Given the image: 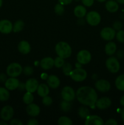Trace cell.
<instances>
[{"mask_svg":"<svg viewBox=\"0 0 124 125\" xmlns=\"http://www.w3.org/2000/svg\"><path fill=\"white\" fill-rule=\"evenodd\" d=\"M34 100V97L32 95V93L27 92L24 95L23 98V102L26 104H29L33 103V101Z\"/></svg>","mask_w":124,"mask_h":125,"instance_id":"f1b7e54d","label":"cell"},{"mask_svg":"<svg viewBox=\"0 0 124 125\" xmlns=\"http://www.w3.org/2000/svg\"><path fill=\"white\" fill-rule=\"evenodd\" d=\"M38 82L35 78H30L26 81L25 84V89L27 92L34 93L36 91L38 87Z\"/></svg>","mask_w":124,"mask_h":125,"instance_id":"9a60e30c","label":"cell"},{"mask_svg":"<svg viewBox=\"0 0 124 125\" xmlns=\"http://www.w3.org/2000/svg\"><path fill=\"white\" fill-rule=\"evenodd\" d=\"M83 4L86 7H91L93 5L94 0H81Z\"/></svg>","mask_w":124,"mask_h":125,"instance_id":"f35d334b","label":"cell"},{"mask_svg":"<svg viewBox=\"0 0 124 125\" xmlns=\"http://www.w3.org/2000/svg\"><path fill=\"white\" fill-rule=\"evenodd\" d=\"M115 37L118 42L120 43H124V31L119 30L117 31V32H116Z\"/></svg>","mask_w":124,"mask_h":125,"instance_id":"e575fe53","label":"cell"},{"mask_svg":"<svg viewBox=\"0 0 124 125\" xmlns=\"http://www.w3.org/2000/svg\"><path fill=\"white\" fill-rule=\"evenodd\" d=\"M76 97L79 103L92 109L96 107L97 94L92 87L89 86L81 87L77 90Z\"/></svg>","mask_w":124,"mask_h":125,"instance_id":"6da1fadb","label":"cell"},{"mask_svg":"<svg viewBox=\"0 0 124 125\" xmlns=\"http://www.w3.org/2000/svg\"><path fill=\"white\" fill-rule=\"evenodd\" d=\"M5 121H4L3 120V122H0V125H7V123H6V122H4Z\"/></svg>","mask_w":124,"mask_h":125,"instance_id":"816d5d0a","label":"cell"},{"mask_svg":"<svg viewBox=\"0 0 124 125\" xmlns=\"http://www.w3.org/2000/svg\"><path fill=\"white\" fill-rule=\"evenodd\" d=\"M111 103V100L109 98L102 97L100 99H97L96 103V107L101 110L106 109L110 107Z\"/></svg>","mask_w":124,"mask_h":125,"instance_id":"5bb4252c","label":"cell"},{"mask_svg":"<svg viewBox=\"0 0 124 125\" xmlns=\"http://www.w3.org/2000/svg\"><path fill=\"white\" fill-rule=\"evenodd\" d=\"M105 64L108 71L112 73H117L120 70V63L115 57L111 56L107 59Z\"/></svg>","mask_w":124,"mask_h":125,"instance_id":"5b68a950","label":"cell"},{"mask_svg":"<svg viewBox=\"0 0 124 125\" xmlns=\"http://www.w3.org/2000/svg\"><path fill=\"white\" fill-rule=\"evenodd\" d=\"M36 92H37L38 95L43 98L48 95V94H49V88L46 84H41L38 85Z\"/></svg>","mask_w":124,"mask_h":125,"instance_id":"603a6c76","label":"cell"},{"mask_svg":"<svg viewBox=\"0 0 124 125\" xmlns=\"http://www.w3.org/2000/svg\"><path fill=\"white\" fill-rule=\"evenodd\" d=\"M23 73L27 76L31 75L34 73V69H33L32 67H30V66H26L23 69Z\"/></svg>","mask_w":124,"mask_h":125,"instance_id":"8d00e7d4","label":"cell"},{"mask_svg":"<svg viewBox=\"0 0 124 125\" xmlns=\"http://www.w3.org/2000/svg\"><path fill=\"white\" fill-rule=\"evenodd\" d=\"M75 66H76V68H81V64L80 63H79V62L77 63H75Z\"/></svg>","mask_w":124,"mask_h":125,"instance_id":"f907efd6","label":"cell"},{"mask_svg":"<svg viewBox=\"0 0 124 125\" xmlns=\"http://www.w3.org/2000/svg\"><path fill=\"white\" fill-rule=\"evenodd\" d=\"M27 125H38L39 124L38 122L35 118H32L30 119L27 122Z\"/></svg>","mask_w":124,"mask_h":125,"instance_id":"b9f144b4","label":"cell"},{"mask_svg":"<svg viewBox=\"0 0 124 125\" xmlns=\"http://www.w3.org/2000/svg\"><path fill=\"white\" fill-rule=\"evenodd\" d=\"M85 124L86 125H104V122L103 119L99 116L89 115L85 118Z\"/></svg>","mask_w":124,"mask_h":125,"instance_id":"7c38bea8","label":"cell"},{"mask_svg":"<svg viewBox=\"0 0 124 125\" xmlns=\"http://www.w3.org/2000/svg\"><path fill=\"white\" fill-rule=\"evenodd\" d=\"M106 9L110 13H114L119 9L118 2L114 0H109L106 2Z\"/></svg>","mask_w":124,"mask_h":125,"instance_id":"44dd1931","label":"cell"},{"mask_svg":"<svg viewBox=\"0 0 124 125\" xmlns=\"http://www.w3.org/2000/svg\"><path fill=\"white\" fill-rule=\"evenodd\" d=\"M69 76L75 82H82L87 78V72L81 68H76L72 70Z\"/></svg>","mask_w":124,"mask_h":125,"instance_id":"3957f363","label":"cell"},{"mask_svg":"<svg viewBox=\"0 0 124 125\" xmlns=\"http://www.w3.org/2000/svg\"><path fill=\"white\" fill-rule=\"evenodd\" d=\"M18 51L21 54H27L30 52L31 48H30V45L29 43V42L25 41V40H23L18 43Z\"/></svg>","mask_w":124,"mask_h":125,"instance_id":"ffe728a7","label":"cell"},{"mask_svg":"<svg viewBox=\"0 0 124 125\" xmlns=\"http://www.w3.org/2000/svg\"><path fill=\"white\" fill-rule=\"evenodd\" d=\"M64 59L62 58V57H56L54 59V65L57 68H62L63 67V64L64 63Z\"/></svg>","mask_w":124,"mask_h":125,"instance_id":"836d02e7","label":"cell"},{"mask_svg":"<svg viewBox=\"0 0 124 125\" xmlns=\"http://www.w3.org/2000/svg\"><path fill=\"white\" fill-rule=\"evenodd\" d=\"M115 85L117 89L120 91H124V74L117 77L115 81Z\"/></svg>","mask_w":124,"mask_h":125,"instance_id":"d4e9b609","label":"cell"},{"mask_svg":"<svg viewBox=\"0 0 124 125\" xmlns=\"http://www.w3.org/2000/svg\"><path fill=\"white\" fill-rule=\"evenodd\" d=\"M40 64L43 70H49L54 65V59H53L51 57H44L41 60Z\"/></svg>","mask_w":124,"mask_h":125,"instance_id":"ac0fdd59","label":"cell"},{"mask_svg":"<svg viewBox=\"0 0 124 125\" xmlns=\"http://www.w3.org/2000/svg\"><path fill=\"white\" fill-rule=\"evenodd\" d=\"M76 1H79V0H76Z\"/></svg>","mask_w":124,"mask_h":125,"instance_id":"11a10c76","label":"cell"},{"mask_svg":"<svg viewBox=\"0 0 124 125\" xmlns=\"http://www.w3.org/2000/svg\"><path fill=\"white\" fill-rule=\"evenodd\" d=\"M77 60L81 65L87 64L91 60V53L87 50H81L77 55Z\"/></svg>","mask_w":124,"mask_h":125,"instance_id":"9c48e42d","label":"cell"},{"mask_svg":"<svg viewBox=\"0 0 124 125\" xmlns=\"http://www.w3.org/2000/svg\"><path fill=\"white\" fill-rule=\"evenodd\" d=\"M55 52L58 56L63 59L70 57L72 54V48L70 45L65 42H60L56 45Z\"/></svg>","mask_w":124,"mask_h":125,"instance_id":"7a4b0ae2","label":"cell"},{"mask_svg":"<svg viewBox=\"0 0 124 125\" xmlns=\"http://www.w3.org/2000/svg\"><path fill=\"white\" fill-rule=\"evenodd\" d=\"M23 72V67L20 64L16 62L10 63L9 65L6 69V73L7 75L10 77L17 78Z\"/></svg>","mask_w":124,"mask_h":125,"instance_id":"277c9868","label":"cell"},{"mask_svg":"<svg viewBox=\"0 0 124 125\" xmlns=\"http://www.w3.org/2000/svg\"><path fill=\"white\" fill-rule=\"evenodd\" d=\"M6 88L0 87V101H6L10 97L9 92Z\"/></svg>","mask_w":124,"mask_h":125,"instance_id":"484cf974","label":"cell"},{"mask_svg":"<svg viewBox=\"0 0 124 125\" xmlns=\"http://www.w3.org/2000/svg\"><path fill=\"white\" fill-rule=\"evenodd\" d=\"M72 123L71 119L65 116L60 117L58 120V124L59 125H72Z\"/></svg>","mask_w":124,"mask_h":125,"instance_id":"f546056e","label":"cell"},{"mask_svg":"<svg viewBox=\"0 0 124 125\" xmlns=\"http://www.w3.org/2000/svg\"><path fill=\"white\" fill-rule=\"evenodd\" d=\"M74 13L77 18H83L86 15V9L81 5H79L75 7Z\"/></svg>","mask_w":124,"mask_h":125,"instance_id":"cb8c5ba5","label":"cell"},{"mask_svg":"<svg viewBox=\"0 0 124 125\" xmlns=\"http://www.w3.org/2000/svg\"><path fill=\"white\" fill-rule=\"evenodd\" d=\"M52 99L51 96H45L44 97H43V100H42V103L43 104L44 106H51V104H52Z\"/></svg>","mask_w":124,"mask_h":125,"instance_id":"d590c367","label":"cell"},{"mask_svg":"<svg viewBox=\"0 0 124 125\" xmlns=\"http://www.w3.org/2000/svg\"><path fill=\"white\" fill-rule=\"evenodd\" d=\"M73 0H58L59 3L63 5H68L72 2Z\"/></svg>","mask_w":124,"mask_h":125,"instance_id":"ee69618b","label":"cell"},{"mask_svg":"<svg viewBox=\"0 0 124 125\" xmlns=\"http://www.w3.org/2000/svg\"><path fill=\"white\" fill-rule=\"evenodd\" d=\"M13 30V24L8 20L0 21V32L2 34H10Z\"/></svg>","mask_w":124,"mask_h":125,"instance_id":"4fadbf2b","label":"cell"},{"mask_svg":"<svg viewBox=\"0 0 124 125\" xmlns=\"http://www.w3.org/2000/svg\"><path fill=\"white\" fill-rule=\"evenodd\" d=\"M60 108L63 112H68L71 109V104L69 101L63 100L60 104Z\"/></svg>","mask_w":124,"mask_h":125,"instance_id":"d6a6232c","label":"cell"},{"mask_svg":"<svg viewBox=\"0 0 124 125\" xmlns=\"http://www.w3.org/2000/svg\"><path fill=\"white\" fill-rule=\"evenodd\" d=\"M115 30L113 28L106 27L103 28L100 32V36L103 40L106 41H111L115 37Z\"/></svg>","mask_w":124,"mask_h":125,"instance_id":"ba28073f","label":"cell"},{"mask_svg":"<svg viewBox=\"0 0 124 125\" xmlns=\"http://www.w3.org/2000/svg\"><path fill=\"white\" fill-rule=\"evenodd\" d=\"M62 68V70H63V73L65 74L66 76H69L70 75L71 72H72V65L70 63H65L63 64Z\"/></svg>","mask_w":124,"mask_h":125,"instance_id":"4dcf8cb0","label":"cell"},{"mask_svg":"<svg viewBox=\"0 0 124 125\" xmlns=\"http://www.w3.org/2000/svg\"><path fill=\"white\" fill-rule=\"evenodd\" d=\"M26 112L31 117H36L40 114V108L36 104H29L26 107Z\"/></svg>","mask_w":124,"mask_h":125,"instance_id":"e0dca14e","label":"cell"},{"mask_svg":"<svg viewBox=\"0 0 124 125\" xmlns=\"http://www.w3.org/2000/svg\"><path fill=\"white\" fill-rule=\"evenodd\" d=\"M117 57L119 59H122L124 57V51L123 50H119L116 54Z\"/></svg>","mask_w":124,"mask_h":125,"instance_id":"7bdbcfd3","label":"cell"},{"mask_svg":"<svg viewBox=\"0 0 124 125\" xmlns=\"http://www.w3.org/2000/svg\"><path fill=\"white\" fill-rule=\"evenodd\" d=\"M78 114L80 118L83 119H85L87 117H88L90 115V112L88 108L83 106H81L79 107L78 110Z\"/></svg>","mask_w":124,"mask_h":125,"instance_id":"4316f807","label":"cell"},{"mask_svg":"<svg viewBox=\"0 0 124 125\" xmlns=\"http://www.w3.org/2000/svg\"><path fill=\"white\" fill-rule=\"evenodd\" d=\"M95 87L98 91L105 93L109 91L111 89V84L105 79H99L95 83Z\"/></svg>","mask_w":124,"mask_h":125,"instance_id":"8fae6325","label":"cell"},{"mask_svg":"<svg viewBox=\"0 0 124 125\" xmlns=\"http://www.w3.org/2000/svg\"><path fill=\"white\" fill-rule=\"evenodd\" d=\"M47 83L48 84V86L52 89H57L59 87L60 84V81L59 78L54 74L49 76L47 79Z\"/></svg>","mask_w":124,"mask_h":125,"instance_id":"d6986e66","label":"cell"},{"mask_svg":"<svg viewBox=\"0 0 124 125\" xmlns=\"http://www.w3.org/2000/svg\"><path fill=\"white\" fill-rule=\"evenodd\" d=\"M120 114H121V118L122 120H123V122H124V107L121 110V112H120Z\"/></svg>","mask_w":124,"mask_h":125,"instance_id":"7dc6e473","label":"cell"},{"mask_svg":"<svg viewBox=\"0 0 124 125\" xmlns=\"http://www.w3.org/2000/svg\"><path fill=\"white\" fill-rule=\"evenodd\" d=\"M2 75H3V74H0V81H4V80L6 79V75H4L3 77L2 76Z\"/></svg>","mask_w":124,"mask_h":125,"instance_id":"c3c4849f","label":"cell"},{"mask_svg":"<svg viewBox=\"0 0 124 125\" xmlns=\"http://www.w3.org/2000/svg\"><path fill=\"white\" fill-rule=\"evenodd\" d=\"M48 76H49L47 75V73H42V74H41V78L42 79H43V80H47V78H48Z\"/></svg>","mask_w":124,"mask_h":125,"instance_id":"f6af8a7d","label":"cell"},{"mask_svg":"<svg viewBox=\"0 0 124 125\" xmlns=\"http://www.w3.org/2000/svg\"><path fill=\"white\" fill-rule=\"evenodd\" d=\"M86 20L89 25L92 26H97L101 21L100 15L96 11H91L86 14Z\"/></svg>","mask_w":124,"mask_h":125,"instance_id":"8992f818","label":"cell"},{"mask_svg":"<svg viewBox=\"0 0 124 125\" xmlns=\"http://www.w3.org/2000/svg\"><path fill=\"white\" fill-rule=\"evenodd\" d=\"M61 95L63 100L71 102L75 99L76 94L71 87L65 86L62 89Z\"/></svg>","mask_w":124,"mask_h":125,"instance_id":"52a82bcc","label":"cell"},{"mask_svg":"<svg viewBox=\"0 0 124 125\" xmlns=\"http://www.w3.org/2000/svg\"><path fill=\"white\" fill-rule=\"evenodd\" d=\"M97 1H98V2H105V1H106V0H96Z\"/></svg>","mask_w":124,"mask_h":125,"instance_id":"f5cc1de1","label":"cell"},{"mask_svg":"<svg viewBox=\"0 0 124 125\" xmlns=\"http://www.w3.org/2000/svg\"><path fill=\"white\" fill-rule=\"evenodd\" d=\"M19 82L18 79H17L16 78H13L10 77L9 79H6L5 82V86L7 89L9 90H13L18 88L19 86Z\"/></svg>","mask_w":124,"mask_h":125,"instance_id":"2e32d148","label":"cell"},{"mask_svg":"<svg viewBox=\"0 0 124 125\" xmlns=\"http://www.w3.org/2000/svg\"><path fill=\"white\" fill-rule=\"evenodd\" d=\"M113 28L115 31L120 30L122 29V22L119 21H116L113 24Z\"/></svg>","mask_w":124,"mask_h":125,"instance_id":"74e56055","label":"cell"},{"mask_svg":"<svg viewBox=\"0 0 124 125\" xmlns=\"http://www.w3.org/2000/svg\"><path fill=\"white\" fill-rule=\"evenodd\" d=\"M14 114V111L12 106H6L3 107L0 112V116L2 120L7 122L12 119Z\"/></svg>","mask_w":124,"mask_h":125,"instance_id":"30bf717a","label":"cell"},{"mask_svg":"<svg viewBox=\"0 0 124 125\" xmlns=\"http://www.w3.org/2000/svg\"><path fill=\"white\" fill-rule=\"evenodd\" d=\"M104 124L106 125H117L118 124L117 122L115 120V119H113V118H110V119L108 120Z\"/></svg>","mask_w":124,"mask_h":125,"instance_id":"ab89813d","label":"cell"},{"mask_svg":"<svg viewBox=\"0 0 124 125\" xmlns=\"http://www.w3.org/2000/svg\"><path fill=\"white\" fill-rule=\"evenodd\" d=\"M120 104L122 106L124 107V95L121 97L120 100Z\"/></svg>","mask_w":124,"mask_h":125,"instance_id":"bcb514c9","label":"cell"},{"mask_svg":"<svg viewBox=\"0 0 124 125\" xmlns=\"http://www.w3.org/2000/svg\"><path fill=\"white\" fill-rule=\"evenodd\" d=\"M116 2H117L118 3L121 4H124V0H115Z\"/></svg>","mask_w":124,"mask_h":125,"instance_id":"681fc988","label":"cell"},{"mask_svg":"<svg viewBox=\"0 0 124 125\" xmlns=\"http://www.w3.org/2000/svg\"><path fill=\"white\" fill-rule=\"evenodd\" d=\"M10 125H22L23 123L21 120L18 119H13L10 121Z\"/></svg>","mask_w":124,"mask_h":125,"instance_id":"60d3db41","label":"cell"},{"mask_svg":"<svg viewBox=\"0 0 124 125\" xmlns=\"http://www.w3.org/2000/svg\"><path fill=\"white\" fill-rule=\"evenodd\" d=\"M24 27V23L22 20H17L13 26V31L14 32H19L21 31Z\"/></svg>","mask_w":124,"mask_h":125,"instance_id":"83f0119b","label":"cell"},{"mask_svg":"<svg viewBox=\"0 0 124 125\" xmlns=\"http://www.w3.org/2000/svg\"><path fill=\"white\" fill-rule=\"evenodd\" d=\"M116 44L113 42H109L107 43L105 45V53L109 56H113L114 54H115V52H116Z\"/></svg>","mask_w":124,"mask_h":125,"instance_id":"7402d4cb","label":"cell"},{"mask_svg":"<svg viewBox=\"0 0 124 125\" xmlns=\"http://www.w3.org/2000/svg\"><path fill=\"white\" fill-rule=\"evenodd\" d=\"M55 12L58 15H62L64 12V8L63 4L60 3H58L55 5L54 7Z\"/></svg>","mask_w":124,"mask_h":125,"instance_id":"1f68e13d","label":"cell"},{"mask_svg":"<svg viewBox=\"0 0 124 125\" xmlns=\"http://www.w3.org/2000/svg\"><path fill=\"white\" fill-rule=\"evenodd\" d=\"M2 5V0H0V8L1 7Z\"/></svg>","mask_w":124,"mask_h":125,"instance_id":"db71d44e","label":"cell"}]
</instances>
